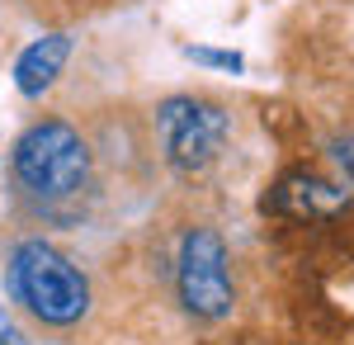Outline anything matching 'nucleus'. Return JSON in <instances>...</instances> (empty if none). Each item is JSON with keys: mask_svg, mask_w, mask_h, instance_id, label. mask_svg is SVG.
<instances>
[{"mask_svg": "<svg viewBox=\"0 0 354 345\" xmlns=\"http://www.w3.org/2000/svg\"><path fill=\"white\" fill-rule=\"evenodd\" d=\"M15 293L28 303V312L43 321H53V326H71V321L85 317V308H90V284H85V274L57 246L48 241H24L19 251H15Z\"/></svg>", "mask_w": 354, "mask_h": 345, "instance_id": "1", "label": "nucleus"}, {"mask_svg": "<svg viewBox=\"0 0 354 345\" xmlns=\"http://www.w3.org/2000/svg\"><path fill=\"white\" fill-rule=\"evenodd\" d=\"M85 170H90V157H85V142L76 128L66 123H38L19 137L15 147V175L24 180L33 194H71L81 189Z\"/></svg>", "mask_w": 354, "mask_h": 345, "instance_id": "2", "label": "nucleus"}, {"mask_svg": "<svg viewBox=\"0 0 354 345\" xmlns=\"http://www.w3.org/2000/svg\"><path fill=\"white\" fill-rule=\"evenodd\" d=\"M180 298H185V308L194 317H227L232 312L227 246L208 227H194L180 246Z\"/></svg>", "mask_w": 354, "mask_h": 345, "instance_id": "3", "label": "nucleus"}, {"mask_svg": "<svg viewBox=\"0 0 354 345\" xmlns=\"http://www.w3.org/2000/svg\"><path fill=\"white\" fill-rule=\"evenodd\" d=\"M161 137L165 157L180 170H203L213 166L227 142V114L203 100H165L161 105Z\"/></svg>", "mask_w": 354, "mask_h": 345, "instance_id": "4", "label": "nucleus"}, {"mask_svg": "<svg viewBox=\"0 0 354 345\" xmlns=\"http://www.w3.org/2000/svg\"><path fill=\"white\" fill-rule=\"evenodd\" d=\"M66 57H71V38H66V33H48V38H38L33 48H24L19 67H15V85H19L24 95H43V90L62 76Z\"/></svg>", "mask_w": 354, "mask_h": 345, "instance_id": "5", "label": "nucleus"}, {"mask_svg": "<svg viewBox=\"0 0 354 345\" xmlns=\"http://www.w3.org/2000/svg\"><path fill=\"white\" fill-rule=\"evenodd\" d=\"M274 209L298 213V218H330L345 209V189L326 185L317 175H288L283 185L274 189Z\"/></svg>", "mask_w": 354, "mask_h": 345, "instance_id": "6", "label": "nucleus"}, {"mask_svg": "<svg viewBox=\"0 0 354 345\" xmlns=\"http://www.w3.org/2000/svg\"><path fill=\"white\" fill-rule=\"evenodd\" d=\"M189 57H194V62H208V67H227V71H241V67H245L236 53H208V48H189Z\"/></svg>", "mask_w": 354, "mask_h": 345, "instance_id": "7", "label": "nucleus"}, {"mask_svg": "<svg viewBox=\"0 0 354 345\" xmlns=\"http://www.w3.org/2000/svg\"><path fill=\"white\" fill-rule=\"evenodd\" d=\"M0 345H24V336L15 331V321L5 317V308H0Z\"/></svg>", "mask_w": 354, "mask_h": 345, "instance_id": "8", "label": "nucleus"}, {"mask_svg": "<svg viewBox=\"0 0 354 345\" xmlns=\"http://www.w3.org/2000/svg\"><path fill=\"white\" fill-rule=\"evenodd\" d=\"M340 161H345V170H350V180H354V137L340 142Z\"/></svg>", "mask_w": 354, "mask_h": 345, "instance_id": "9", "label": "nucleus"}]
</instances>
